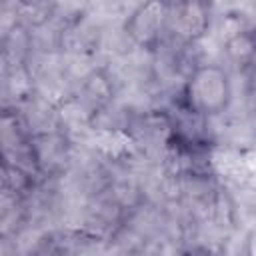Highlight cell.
I'll return each instance as SVG.
<instances>
[{
  "label": "cell",
  "instance_id": "obj_1",
  "mask_svg": "<svg viewBox=\"0 0 256 256\" xmlns=\"http://www.w3.org/2000/svg\"><path fill=\"white\" fill-rule=\"evenodd\" d=\"M196 98L206 106H216L222 102L224 96V80L214 70H206L196 80Z\"/></svg>",
  "mask_w": 256,
  "mask_h": 256
},
{
  "label": "cell",
  "instance_id": "obj_2",
  "mask_svg": "<svg viewBox=\"0 0 256 256\" xmlns=\"http://www.w3.org/2000/svg\"><path fill=\"white\" fill-rule=\"evenodd\" d=\"M158 22H160V8H158V4L156 2H152L150 6H146V10L142 12V16L136 20V26L140 28V30H144L142 34H152V30L158 26Z\"/></svg>",
  "mask_w": 256,
  "mask_h": 256
}]
</instances>
